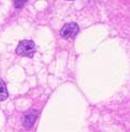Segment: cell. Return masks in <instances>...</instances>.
I'll use <instances>...</instances> for the list:
<instances>
[{"label":"cell","mask_w":130,"mask_h":132,"mask_svg":"<svg viewBox=\"0 0 130 132\" xmlns=\"http://www.w3.org/2000/svg\"><path fill=\"white\" fill-rule=\"evenodd\" d=\"M28 1V0H14V7L18 9H20V8H22V7L24 6V3H26Z\"/></svg>","instance_id":"5b68a950"},{"label":"cell","mask_w":130,"mask_h":132,"mask_svg":"<svg viewBox=\"0 0 130 132\" xmlns=\"http://www.w3.org/2000/svg\"><path fill=\"white\" fill-rule=\"evenodd\" d=\"M17 54H19L21 57H28L32 58L35 53V45L31 40H23L18 45L16 49Z\"/></svg>","instance_id":"6da1fadb"},{"label":"cell","mask_w":130,"mask_h":132,"mask_svg":"<svg viewBox=\"0 0 130 132\" xmlns=\"http://www.w3.org/2000/svg\"><path fill=\"white\" fill-rule=\"evenodd\" d=\"M8 90H7V86L5 81L0 79V101H5L8 98Z\"/></svg>","instance_id":"277c9868"},{"label":"cell","mask_w":130,"mask_h":132,"mask_svg":"<svg viewBox=\"0 0 130 132\" xmlns=\"http://www.w3.org/2000/svg\"><path fill=\"white\" fill-rule=\"evenodd\" d=\"M78 31H79V28L77 23H75V22L66 23L62 28V30H61V36L64 39H73L78 34Z\"/></svg>","instance_id":"7a4b0ae2"},{"label":"cell","mask_w":130,"mask_h":132,"mask_svg":"<svg viewBox=\"0 0 130 132\" xmlns=\"http://www.w3.org/2000/svg\"><path fill=\"white\" fill-rule=\"evenodd\" d=\"M38 116H39L38 110H30V111H28L22 118V124H23L24 129L30 130L33 127L35 120L38 119Z\"/></svg>","instance_id":"3957f363"},{"label":"cell","mask_w":130,"mask_h":132,"mask_svg":"<svg viewBox=\"0 0 130 132\" xmlns=\"http://www.w3.org/2000/svg\"><path fill=\"white\" fill-rule=\"evenodd\" d=\"M68 1H72V0H68Z\"/></svg>","instance_id":"8992f818"}]
</instances>
